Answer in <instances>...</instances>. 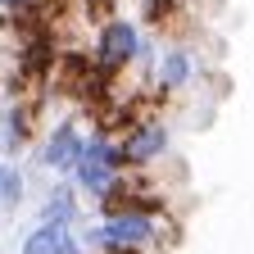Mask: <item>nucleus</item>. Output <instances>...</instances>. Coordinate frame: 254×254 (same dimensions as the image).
Returning a JSON list of instances; mask_svg holds the SVG:
<instances>
[{
  "label": "nucleus",
  "mask_w": 254,
  "mask_h": 254,
  "mask_svg": "<svg viewBox=\"0 0 254 254\" xmlns=\"http://www.w3.org/2000/svg\"><path fill=\"white\" fill-rule=\"evenodd\" d=\"M136 55H141V32H136V23L105 18L100 32H95V68H100L105 77H114L123 68H132Z\"/></svg>",
  "instance_id": "3"
},
{
  "label": "nucleus",
  "mask_w": 254,
  "mask_h": 254,
  "mask_svg": "<svg viewBox=\"0 0 254 254\" xmlns=\"http://www.w3.org/2000/svg\"><path fill=\"white\" fill-rule=\"evenodd\" d=\"M118 173H127V168H123V154H118V141L105 136V132H91V136L82 141L77 164H73V186L82 190V195L100 200L105 190L114 186Z\"/></svg>",
  "instance_id": "1"
},
{
  "label": "nucleus",
  "mask_w": 254,
  "mask_h": 254,
  "mask_svg": "<svg viewBox=\"0 0 254 254\" xmlns=\"http://www.w3.org/2000/svg\"><path fill=\"white\" fill-rule=\"evenodd\" d=\"M14 5H23V0H0V9H5V14H9Z\"/></svg>",
  "instance_id": "14"
},
{
  "label": "nucleus",
  "mask_w": 254,
  "mask_h": 254,
  "mask_svg": "<svg viewBox=\"0 0 254 254\" xmlns=\"http://www.w3.org/2000/svg\"><path fill=\"white\" fill-rule=\"evenodd\" d=\"M77 218H82V209H77V186H73V182H55V186L46 190V200H41V222L73 232Z\"/></svg>",
  "instance_id": "7"
},
{
  "label": "nucleus",
  "mask_w": 254,
  "mask_h": 254,
  "mask_svg": "<svg viewBox=\"0 0 254 254\" xmlns=\"http://www.w3.org/2000/svg\"><path fill=\"white\" fill-rule=\"evenodd\" d=\"M82 127L73 123V118H64V123H55L50 127V136H46V145H41V164L50 168V173H73V164H77V154H82Z\"/></svg>",
  "instance_id": "5"
},
{
  "label": "nucleus",
  "mask_w": 254,
  "mask_h": 254,
  "mask_svg": "<svg viewBox=\"0 0 254 254\" xmlns=\"http://www.w3.org/2000/svg\"><path fill=\"white\" fill-rule=\"evenodd\" d=\"M32 123H37V105L32 100H14L0 114V154H18L32 141Z\"/></svg>",
  "instance_id": "6"
},
{
  "label": "nucleus",
  "mask_w": 254,
  "mask_h": 254,
  "mask_svg": "<svg viewBox=\"0 0 254 254\" xmlns=\"http://www.w3.org/2000/svg\"><path fill=\"white\" fill-rule=\"evenodd\" d=\"M190 73H195V59H190V50L186 46H173V50H164V55H159V64H154V86L159 91H182L186 82H190Z\"/></svg>",
  "instance_id": "8"
},
{
  "label": "nucleus",
  "mask_w": 254,
  "mask_h": 254,
  "mask_svg": "<svg viewBox=\"0 0 254 254\" xmlns=\"http://www.w3.org/2000/svg\"><path fill=\"white\" fill-rule=\"evenodd\" d=\"M114 254H141V250H114Z\"/></svg>",
  "instance_id": "15"
},
{
  "label": "nucleus",
  "mask_w": 254,
  "mask_h": 254,
  "mask_svg": "<svg viewBox=\"0 0 254 254\" xmlns=\"http://www.w3.org/2000/svg\"><path fill=\"white\" fill-rule=\"evenodd\" d=\"M23 190H27V182H23L18 164H0V213H14L23 204Z\"/></svg>",
  "instance_id": "10"
},
{
  "label": "nucleus",
  "mask_w": 254,
  "mask_h": 254,
  "mask_svg": "<svg viewBox=\"0 0 254 254\" xmlns=\"http://www.w3.org/2000/svg\"><path fill=\"white\" fill-rule=\"evenodd\" d=\"M37 5H41V14L50 18V9H64V0H37Z\"/></svg>",
  "instance_id": "13"
},
{
  "label": "nucleus",
  "mask_w": 254,
  "mask_h": 254,
  "mask_svg": "<svg viewBox=\"0 0 254 254\" xmlns=\"http://www.w3.org/2000/svg\"><path fill=\"white\" fill-rule=\"evenodd\" d=\"M177 9H182V0H141V14H145V23H168V18H177Z\"/></svg>",
  "instance_id": "11"
},
{
  "label": "nucleus",
  "mask_w": 254,
  "mask_h": 254,
  "mask_svg": "<svg viewBox=\"0 0 254 254\" xmlns=\"http://www.w3.org/2000/svg\"><path fill=\"white\" fill-rule=\"evenodd\" d=\"M0 114H5V100H0Z\"/></svg>",
  "instance_id": "16"
},
{
  "label": "nucleus",
  "mask_w": 254,
  "mask_h": 254,
  "mask_svg": "<svg viewBox=\"0 0 254 254\" xmlns=\"http://www.w3.org/2000/svg\"><path fill=\"white\" fill-rule=\"evenodd\" d=\"M159 236V218H145V213H114V218H100L95 227H86L77 241L86 250H100V254H114V250H145L154 245Z\"/></svg>",
  "instance_id": "2"
},
{
  "label": "nucleus",
  "mask_w": 254,
  "mask_h": 254,
  "mask_svg": "<svg viewBox=\"0 0 254 254\" xmlns=\"http://www.w3.org/2000/svg\"><path fill=\"white\" fill-rule=\"evenodd\" d=\"M114 0H86V14H109Z\"/></svg>",
  "instance_id": "12"
},
{
  "label": "nucleus",
  "mask_w": 254,
  "mask_h": 254,
  "mask_svg": "<svg viewBox=\"0 0 254 254\" xmlns=\"http://www.w3.org/2000/svg\"><path fill=\"white\" fill-rule=\"evenodd\" d=\"M168 127L159 118H141L136 127H127V132L118 136V154H123V168H145L154 164L159 154H168Z\"/></svg>",
  "instance_id": "4"
},
{
  "label": "nucleus",
  "mask_w": 254,
  "mask_h": 254,
  "mask_svg": "<svg viewBox=\"0 0 254 254\" xmlns=\"http://www.w3.org/2000/svg\"><path fill=\"white\" fill-rule=\"evenodd\" d=\"M68 245H73V232L50 227V222H37V227L23 236V250L18 254H68Z\"/></svg>",
  "instance_id": "9"
}]
</instances>
